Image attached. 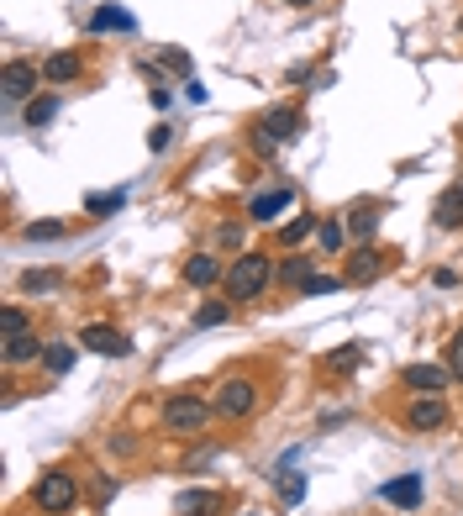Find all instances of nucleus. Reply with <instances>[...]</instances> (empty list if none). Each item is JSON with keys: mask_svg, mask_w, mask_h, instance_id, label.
<instances>
[{"mask_svg": "<svg viewBox=\"0 0 463 516\" xmlns=\"http://www.w3.org/2000/svg\"><path fill=\"white\" fill-rule=\"evenodd\" d=\"M137 21H132V11H121V5H101L95 16H90V32H132Z\"/></svg>", "mask_w": 463, "mask_h": 516, "instance_id": "dca6fc26", "label": "nucleus"}, {"mask_svg": "<svg viewBox=\"0 0 463 516\" xmlns=\"http://www.w3.org/2000/svg\"><path fill=\"white\" fill-rule=\"evenodd\" d=\"M206 422H211V405L200 396H169L164 401V427L169 432H200Z\"/></svg>", "mask_w": 463, "mask_h": 516, "instance_id": "39448f33", "label": "nucleus"}, {"mask_svg": "<svg viewBox=\"0 0 463 516\" xmlns=\"http://www.w3.org/2000/svg\"><path fill=\"white\" fill-rule=\"evenodd\" d=\"M358 358H363V348L347 343V348H337V353H332V369H337V374H353V369H358Z\"/></svg>", "mask_w": 463, "mask_h": 516, "instance_id": "c85d7f7f", "label": "nucleus"}, {"mask_svg": "<svg viewBox=\"0 0 463 516\" xmlns=\"http://www.w3.org/2000/svg\"><path fill=\"white\" fill-rule=\"evenodd\" d=\"M43 79H53V85L79 79V53H48V63H43Z\"/></svg>", "mask_w": 463, "mask_h": 516, "instance_id": "6ab92c4d", "label": "nucleus"}, {"mask_svg": "<svg viewBox=\"0 0 463 516\" xmlns=\"http://www.w3.org/2000/svg\"><path fill=\"white\" fill-rule=\"evenodd\" d=\"M280 496H285V506H300V496H305V479H300V474H285Z\"/></svg>", "mask_w": 463, "mask_h": 516, "instance_id": "473e14b6", "label": "nucleus"}, {"mask_svg": "<svg viewBox=\"0 0 463 516\" xmlns=\"http://www.w3.org/2000/svg\"><path fill=\"white\" fill-rule=\"evenodd\" d=\"M448 369H453V380L463 385V327L453 332V343H448Z\"/></svg>", "mask_w": 463, "mask_h": 516, "instance_id": "2f4dec72", "label": "nucleus"}, {"mask_svg": "<svg viewBox=\"0 0 463 516\" xmlns=\"http://www.w3.org/2000/svg\"><path fill=\"white\" fill-rule=\"evenodd\" d=\"M53 285H58L53 269H27V274H21V290H32V295H37V290H53Z\"/></svg>", "mask_w": 463, "mask_h": 516, "instance_id": "c756f323", "label": "nucleus"}, {"mask_svg": "<svg viewBox=\"0 0 463 516\" xmlns=\"http://www.w3.org/2000/svg\"><path fill=\"white\" fill-rule=\"evenodd\" d=\"M58 116V95H37V101H27V127L37 132V127H48Z\"/></svg>", "mask_w": 463, "mask_h": 516, "instance_id": "412c9836", "label": "nucleus"}, {"mask_svg": "<svg viewBox=\"0 0 463 516\" xmlns=\"http://www.w3.org/2000/svg\"><path fill=\"white\" fill-rule=\"evenodd\" d=\"M432 222L443 232H459L463 227V190H448V195H437V206H432Z\"/></svg>", "mask_w": 463, "mask_h": 516, "instance_id": "4468645a", "label": "nucleus"}, {"mask_svg": "<svg viewBox=\"0 0 463 516\" xmlns=\"http://www.w3.org/2000/svg\"><path fill=\"white\" fill-rule=\"evenodd\" d=\"M74 501H79V485H74L69 469H48V474L37 479V512L63 516V512H74Z\"/></svg>", "mask_w": 463, "mask_h": 516, "instance_id": "7ed1b4c3", "label": "nucleus"}, {"mask_svg": "<svg viewBox=\"0 0 463 516\" xmlns=\"http://www.w3.org/2000/svg\"><path fill=\"white\" fill-rule=\"evenodd\" d=\"M289 5H311V0H289Z\"/></svg>", "mask_w": 463, "mask_h": 516, "instance_id": "4c0bfd02", "label": "nucleus"}, {"mask_svg": "<svg viewBox=\"0 0 463 516\" xmlns=\"http://www.w3.org/2000/svg\"><path fill=\"white\" fill-rule=\"evenodd\" d=\"M405 385H410L416 396H443V390L453 385V369H448V364H410V369H405Z\"/></svg>", "mask_w": 463, "mask_h": 516, "instance_id": "6e6552de", "label": "nucleus"}, {"mask_svg": "<svg viewBox=\"0 0 463 516\" xmlns=\"http://www.w3.org/2000/svg\"><path fill=\"white\" fill-rule=\"evenodd\" d=\"M421 496H426L421 474H401V479H385V485H379V501H390V506H405V512H416V506H421Z\"/></svg>", "mask_w": 463, "mask_h": 516, "instance_id": "9d476101", "label": "nucleus"}, {"mask_svg": "<svg viewBox=\"0 0 463 516\" xmlns=\"http://www.w3.org/2000/svg\"><path fill=\"white\" fill-rule=\"evenodd\" d=\"M48 343H37V332H21V338H11L5 343V364H32V358H43Z\"/></svg>", "mask_w": 463, "mask_h": 516, "instance_id": "f3484780", "label": "nucleus"}, {"mask_svg": "<svg viewBox=\"0 0 463 516\" xmlns=\"http://www.w3.org/2000/svg\"><path fill=\"white\" fill-rule=\"evenodd\" d=\"M269 253H242L227 269V300H258L269 290Z\"/></svg>", "mask_w": 463, "mask_h": 516, "instance_id": "f257e3e1", "label": "nucleus"}, {"mask_svg": "<svg viewBox=\"0 0 463 516\" xmlns=\"http://www.w3.org/2000/svg\"><path fill=\"white\" fill-rule=\"evenodd\" d=\"M43 369H48V374H69V369H74V343H48Z\"/></svg>", "mask_w": 463, "mask_h": 516, "instance_id": "4be33fe9", "label": "nucleus"}, {"mask_svg": "<svg viewBox=\"0 0 463 516\" xmlns=\"http://www.w3.org/2000/svg\"><path fill=\"white\" fill-rule=\"evenodd\" d=\"M0 90H5V106H27V101H37V63L11 58V63L0 69Z\"/></svg>", "mask_w": 463, "mask_h": 516, "instance_id": "20e7f679", "label": "nucleus"}, {"mask_svg": "<svg viewBox=\"0 0 463 516\" xmlns=\"http://www.w3.org/2000/svg\"><path fill=\"white\" fill-rule=\"evenodd\" d=\"M253 405H258L253 380H222V390H216V411H222V416H232V422H237V416H248Z\"/></svg>", "mask_w": 463, "mask_h": 516, "instance_id": "0eeeda50", "label": "nucleus"}, {"mask_svg": "<svg viewBox=\"0 0 463 516\" xmlns=\"http://www.w3.org/2000/svg\"><path fill=\"white\" fill-rule=\"evenodd\" d=\"M164 63H169L174 74H190V53H179V48H169V53H164Z\"/></svg>", "mask_w": 463, "mask_h": 516, "instance_id": "f704fd0d", "label": "nucleus"}, {"mask_svg": "<svg viewBox=\"0 0 463 516\" xmlns=\"http://www.w3.org/2000/svg\"><path fill=\"white\" fill-rule=\"evenodd\" d=\"M316 237H321V248H327V253L337 258V248L347 242V222H332V217H327V222L316 227Z\"/></svg>", "mask_w": 463, "mask_h": 516, "instance_id": "5701e85b", "label": "nucleus"}, {"mask_svg": "<svg viewBox=\"0 0 463 516\" xmlns=\"http://www.w3.org/2000/svg\"><path fill=\"white\" fill-rule=\"evenodd\" d=\"M343 285H347L343 274H311V280L300 285V295H337Z\"/></svg>", "mask_w": 463, "mask_h": 516, "instance_id": "a878e982", "label": "nucleus"}, {"mask_svg": "<svg viewBox=\"0 0 463 516\" xmlns=\"http://www.w3.org/2000/svg\"><path fill=\"white\" fill-rule=\"evenodd\" d=\"M0 332H5V343L21 338V332H32V327H27V311H21V306H5V311H0Z\"/></svg>", "mask_w": 463, "mask_h": 516, "instance_id": "b1692460", "label": "nucleus"}, {"mask_svg": "<svg viewBox=\"0 0 463 516\" xmlns=\"http://www.w3.org/2000/svg\"><path fill=\"white\" fill-rule=\"evenodd\" d=\"M126 206V184H116V190H101V195H90L85 201V217H116Z\"/></svg>", "mask_w": 463, "mask_h": 516, "instance_id": "a211bd4d", "label": "nucleus"}, {"mask_svg": "<svg viewBox=\"0 0 463 516\" xmlns=\"http://www.w3.org/2000/svg\"><path fill=\"white\" fill-rule=\"evenodd\" d=\"M459 132H463V127H459Z\"/></svg>", "mask_w": 463, "mask_h": 516, "instance_id": "58836bf2", "label": "nucleus"}, {"mask_svg": "<svg viewBox=\"0 0 463 516\" xmlns=\"http://www.w3.org/2000/svg\"><path fill=\"white\" fill-rule=\"evenodd\" d=\"M63 222H32V227L21 232V237H27V242H58V237H63Z\"/></svg>", "mask_w": 463, "mask_h": 516, "instance_id": "bb28decb", "label": "nucleus"}, {"mask_svg": "<svg viewBox=\"0 0 463 516\" xmlns=\"http://www.w3.org/2000/svg\"><path fill=\"white\" fill-rule=\"evenodd\" d=\"M280 280H285L289 290H300L311 280V258H285V264H280Z\"/></svg>", "mask_w": 463, "mask_h": 516, "instance_id": "393cba45", "label": "nucleus"}, {"mask_svg": "<svg viewBox=\"0 0 463 516\" xmlns=\"http://www.w3.org/2000/svg\"><path fill=\"white\" fill-rule=\"evenodd\" d=\"M216 506H222L216 490H184V496L174 501V512H179V516H211Z\"/></svg>", "mask_w": 463, "mask_h": 516, "instance_id": "2eb2a0df", "label": "nucleus"}, {"mask_svg": "<svg viewBox=\"0 0 463 516\" xmlns=\"http://www.w3.org/2000/svg\"><path fill=\"white\" fill-rule=\"evenodd\" d=\"M289 201H295V190H264V195H253L248 201V222H274L280 211H289Z\"/></svg>", "mask_w": 463, "mask_h": 516, "instance_id": "ddd939ff", "label": "nucleus"}, {"mask_svg": "<svg viewBox=\"0 0 463 516\" xmlns=\"http://www.w3.org/2000/svg\"><path fill=\"white\" fill-rule=\"evenodd\" d=\"M374 227H379V206H358V211L347 217V232H353L358 242H369V237H374Z\"/></svg>", "mask_w": 463, "mask_h": 516, "instance_id": "aec40b11", "label": "nucleus"}, {"mask_svg": "<svg viewBox=\"0 0 463 516\" xmlns=\"http://www.w3.org/2000/svg\"><path fill=\"white\" fill-rule=\"evenodd\" d=\"M405 427H416V432H443V427H448V405L437 401V396H421V401H410V411H405Z\"/></svg>", "mask_w": 463, "mask_h": 516, "instance_id": "1a4fd4ad", "label": "nucleus"}, {"mask_svg": "<svg viewBox=\"0 0 463 516\" xmlns=\"http://www.w3.org/2000/svg\"><path fill=\"white\" fill-rule=\"evenodd\" d=\"M321 227V222H316V217H295V222H289L285 227V242L289 248H295V242H305V237H311V232Z\"/></svg>", "mask_w": 463, "mask_h": 516, "instance_id": "7c9ffc66", "label": "nucleus"}, {"mask_svg": "<svg viewBox=\"0 0 463 516\" xmlns=\"http://www.w3.org/2000/svg\"><path fill=\"white\" fill-rule=\"evenodd\" d=\"M184 95H190L195 106H206V85H200V79H184Z\"/></svg>", "mask_w": 463, "mask_h": 516, "instance_id": "c9c22d12", "label": "nucleus"}, {"mask_svg": "<svg viewBox=\"0 0 463 516\" xmlns=\"http://www.w3.org/2000/svg\"><path fill=\"white\" fill-rule=\"evenodd\" d=\"M300 137V116L289 111V106H274V111H264L258 121H253V148L269 159L274 148H285V143H295Z\"/></svg>", "mask_w": 463, "mask_h": 516, "instance_id": "f03ea898", "label": "nucleus"}, {"mask_svg": "<svg viewBox=\"0 0 463 516\" xmlns=\"http://www.w3.org/2000/svg\"><path fill=\"white\" fill-rule=\"evenodd\" d=\"M432 285H437V290H453V285H459V274H453V269H437V274H432Z\"/></svg>", "mask_w": 463, "mask_h": 516, "instance_id": "e433bc0d", "label": "nucleus"}, {"mask_svg": "<svg viewBox=\"0 0 463 516\" xmlns=\"http://www.w3.org/2000/svg\"><path fill=\"white\" fill-rule=\"evenodd\" d=\"M169 143H174V127H158V132H148V148H153V153H164Z\"/></svg>", "mask_w": 463, "mask_h": 516, "instance_id": "72a5a7b5", "label": "nucleus"}, {"mask_svg": "<svg viewBox=\"0 0 463 516\" xmlns=\"http://www.w3.org/2000/svg\"><path fill=\"white\" fill-rule=\"evenodd\" d=\"M79 348H90V353H101V358H126V353H132L126 332H116V327H106V322L79 327Z\"/></svg>", "mask_w": 463, "mask_h": 516, "instance_id": "423d86ee", "label": "nucleus"}, {"mask_svg": "<svg viewBox=\"0 0 463 516\" xmlns=\"http://www.w3.org/2000/svg\"><path fill=\"white\" fill-rule=\"evenodd\" d=\"M216 280H227V269H222V258H211V253H195V258H184V285L195 290H211Z\"/></svg>", "mask_w": 463, "mask_h": 516, "instance_id": "9b49d317", "label": "nucleus"}, {"mask_svg": "<svg viewBox=\"0 0 463 516\" xmlns=\"http://www.w3.org/2000/svg\"><path fill=\"white\" fill-rule=\"evenodd\" d=\"M222 322H227V306H222V300H211V306L195 311V327H200V332H206V327H222Z\"/></svg>", "mask_w": 463, "mask_h": 516, "instance_id": "cd10ccee", "label": "nucleus"}, {"mask_svg": "<svg viewBox=\"0 0 463 516\" xmlns=\"http://www.w3.org/2000/svg\"><path fill=\"white\" fill-rule=\"evenodd\" d=\"M379 269H385V253H379L374 242H363V248L353 253V264H347V274H343V280H347V285H369V280H374Z\"/></svg>", "mask_w": 463, "mask_h": 516, "instance_id": "f8f14e48", "label": "nucleus"}]
</instances>
